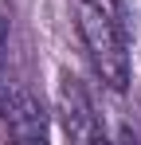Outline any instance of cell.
Masks as SVG:
<instances>
[{"label": "cell", "mask_w": 141, "mask_h": 145, "mask_svg": "<svg viewBox=\"0 0 141 145\" xmlns=\"http://www.w3.org/2000/svg\"><path fill=\"white\" fill-rule=\"evenodd\" d=\"M78 31H82V43L90 51L98 78L121 94L129 86V51H125V39H121L114 12L102 0H82L78 4Z\"/></svg>", "instance_id": "6da1fadb"}, {"label": "cell", "mask_w": 141, "mask_h": 145, "mask_svg": "<svg viewBox=\"0 0 141 145\" xmlns=\"http://www.w3.org/2000/svg\"><path fill=\"white\" fill-rule=\"evenodd\" d=\"M59 121L70 141H98L102 137V121L90 106V94L74 74L59 78Z\"/></svg>", "instance_id": "7a4b0ae2"}, {"label": "cell", "mask_w": 141, "mask_h": 145, "mask_svg": "<svg viewBox=\"0 0 141 145\" xmlns=\"http://www.w3.org/2000/svg\"><path fill=\"white\" fill-rule=\"evenodd\" d=\"M0 129L16 141H39L47 137V114L39 110V102L24 90H0Z\"/></svg>", "instance_id": "3957f363"}, {"label": "cell", "mask_w": 141, "mask_h": 145, "mask_svg": "<svg viewBox=\"0 0 141 145\" xmlns=\"http://www.w3.org/2000/svg\"><path fill=\"white\" fill-rule=\"evenodd\" d=\"M8 8H4V0H0V78H4V55H8Z\"/></svg>", "instance_id": "277c9868"}]
</instances>
